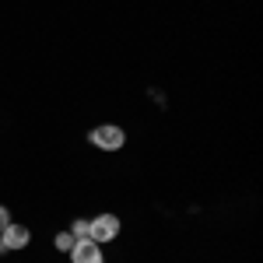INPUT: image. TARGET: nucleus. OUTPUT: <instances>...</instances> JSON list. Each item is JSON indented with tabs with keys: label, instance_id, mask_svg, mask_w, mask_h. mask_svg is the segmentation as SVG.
I'll list each match as a JSON object with an SVG mask.
<instances>
[{
	"label": "nucleus",
	"instance_id": "20e7f679",
	"mask_svg": "<svg viewBox=\"0 0 263 263\" xmlns=\"http://www.w3.org/2000/svg\"><path fill=\"white\" fill-rule=\"evenodd\" d=\"M0 239L7 242V249H25V246L32 242V232L25 228V224H18V221H11L4 232H0Z\"/></svg>",
	"mask_w": 263,
	"mask_h": 263
},
{
	"label": "nucleus",
	"instance_id": "6e6552de",
	"mask_svg": "<svg viewBox=\"0 0 263 263\" xmlns=\"http://www.w3.org/2000/svg\"><path fill=\"white\" fill-rule=\"evenodd\" d=\"M4 253H7V242H4V239H0V256H4Z\"/></svg>",
	"mask_w": 263,
	"mask_h": 263
},
{
	"label": "nucleus",
	"instance_id": "423d86ee",
	"mask_svg": "<svg viewBox=\"0 0 263 263\" xmlns=\"http://www.w3.org/2000/svg\"><path fill=\"white\" fill-rule=\"evenodd\" d=\"M70 235H74V239H88V221H84V218H74V224H70Z\"/></svg>",
	"mask_w": 263,
	"mask_h": 263
},
{
	"label": "nucleus",
	"instance_id": "f03ea898",
	"mask_svg": "<svg viewBox=\"0 0 263 263\" xmlns=\"http://www.w3.org/2000/svg\"><path fill=\"white\" fill-rule=\"evenodd\" d=\"M116 235H120V218L116 214H99V218L88 221V239L91 242L105 246V242H112Z\"/></svg>",
	"mask_w": 263,
	"mask_h": 263
},
{
	"label": "nucleus",
	"instance_id": "7ed1b4c3",
	"mask_svg": "<svg viewBox=\"0 0 263 263\" xmlns=\"http://www.w3.org/2000/svg\"><path fill=\"white\" fill-rule=\"evenodd\" d=\"M67 256H70V263H105L102 246L91 242V239H78V242H74V249H70Z\"/></svg>",
	"mask_w": 263,
	"mask_h": 263
},
{
	"label": "nucleus",
	"instance_id": "39448f33",
	"mask_svg": "<svg viewBox=\"0 0 263 263\" xmlns=\"http://www.w3.org/2000/svg\"><path fill=\"white\" fill-rule=\"evenodd\" d=\"M74 242H78V239H74V235H70V232H60V235H57V249H60V253H70V249H74Z\"/></svg>",
	"mask_w": 263,
	"mask_h": 263
},
{
	"label": "nucleus",
	"instance_id": "0eeeda50",
	"mask_svg": "<svg viewBox=\"0 0 263 263\" xmlns=\"http://www.w3.org/2000/svg\"><path fill=\"white\" fill-rule=\"evenodd\" d=\"M7 224H11V211H7V207H4V203H0V232H4V228H7Z\"/></svg>",
	"mask_w": 263,
	"mask_h": 263
},
{
	"label": "nucleus",
	"instance_id": "f257e3e1",
	"mask_svg": "<svg viewBox=\"0 0 263 263\" xmlns=\"http://www.w3.org/2000/svg\"><path fill=\"white\" fill-rule=\"evenodd\" d=\"M88 141L95 144V147H102V151H120L123 144H126V134H123V126H116V123H102V126H95L88 134Z\"/></svg>",
	"mask_w": 263,
	"mask_h": 263
}]
</instances>
